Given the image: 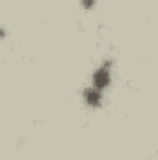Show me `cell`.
Listing matches in <instances>:
<instances>
[{"label":"cell","instance_id":"3957f363","mask_svg":"<svg viewBox=\"0 0 158 160\" xmlns=\"http://www.w3.org/2000/svg\"><path fill=\"white\" fill-rule=\"evenodd\" d=\"M82 6L89 9V8H93V6H95V0H82Z\"/></svg>","mask_w":158,"mask_h":160},{"label":"cell","instance_id":"277c9868","mask_svg":"<svg viewBox=\"0 0 158 160\" xmlns=\"http://www.w3.org/2000/svg\"><path fill=\"white\" fill-rule=\"evenodd\" d=\"M4 34H6V32H4V30L0 28V38H4Z\"/></svg>","mask_w":158,"mask_h":160},{"label":"cell","instance_id":"6da1fadb","mask_svg":"<svg viewBox=\"0 0 158 160\" xmlns=\"http://www.w3.org/2000/svg\"><path fill=\"white\" fill-rule=\"evenodd\" d=\"M110 80H112V75H110V62H104V63L93 73V88L102 89V88L110 86Z\"/></svg>","mask_w":158,"mask_h":160},{"label":"cell","instance_id":"7a4b0ae2","mask_svg":"<svg viewBox=\"0 0 158 160\" xmlns=\"http://www.w3.org/2000/svg\"><path fill=\"white\" fill-rule=\"evenodd\" d=\"M84 99H86V102H87L89 106L97 108V106L101 104V101H102V93H101V89H97V88H89V89L84 91Z\"/></svg>","mask_w":158,"mask_h":160}]
</instances>
